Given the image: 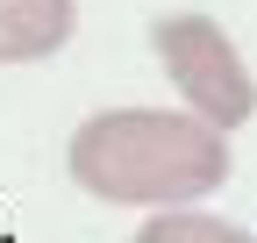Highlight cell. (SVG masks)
I'll return each mask as SVG.
<instances>
[{
	"mask_svg": "<svg viewBox=\"0 0 257 243\" xmlns=\"http://www.w3.org/2000/svg\"><path fill=\"white\" fill-rule=\"evenodd\" d=\"M72 179L93 200H128V207H186L229 179V143L200 114H165V107H107L86 114L64 150Z\"/></svg>",
	"mask_w": 257,
	"mask_h": 243,
	"instance_id": "1",
	"label": "cell"
},
{
	"mask_svg": "<svg viewBox=\"0 0 257 243\" xmlns=\"http://www.w3.org/2000/svg\"><path fill=\"white\" fill-rule=\"evenodd\" d=\"M79 29V0H0V65H36Z\"/></svg>",
	"mask_w": 257,
	"mask_h": 243,
	"instance_id": "3",
	"label": "cell"
},
{
	"mask_svg": "<svg viewBox=\"0 0 257 243\" xmlns=\"http://www.w3.org/2000/svg\"><path fill=\"white\" fill-rule=\"evenodd\" d=\"M136 243H257L250 229L221 222V215H193V207H165L136 229Z\"/></svg>",
	"mask_w": 257,
	"mask_h": 243,
	"instance_id": "4",
	"label": "cell"
},
{
	"mask_svg": "<svg viewBox=\"0 0 257 243\" xmlns=\"http://www.w3.org/2000/svg\"><path fill=\"white\" fill-rule=\"evenodd\" d=\"M150 50H157V65H165V79L179 86V100L214 122V129H243V122L257 114V79L250 65L236 57L229 43V29L207 22V15H165L150 29Z\"/></svg>",
	"mask_w": 257,
	"mask_h": 243,
	"instance_id": "2",
	"label": "cell"
}]
</instances>
